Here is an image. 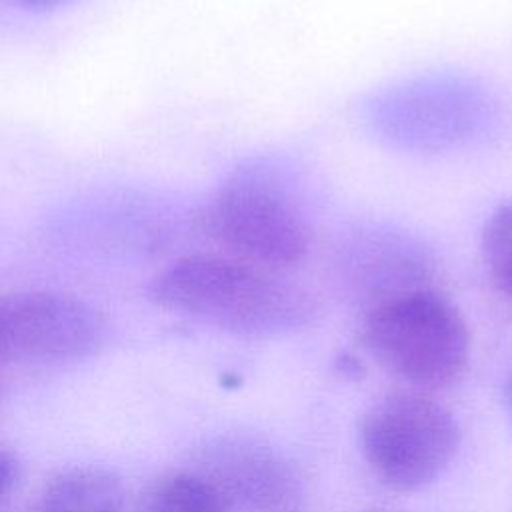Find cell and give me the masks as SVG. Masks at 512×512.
<instances>
[{"mask_svg": "<svg viewBox=\"0 0 512 512\" xmlns=\"http://www.w3.org/2000/svg\"><path fill=\"white\" fill-rule=\"evenodd\" d=\"M148 298L160 308L242 336L288 332L314 312L310 296L278 272L218 254L178 258L150 280Z\"/></svg>", "mask_w": 512, "mask_h": 512, "instance_id": "6da1fadb", "label": "cell"}, {"mask_svg": "<svg viewBox=\"0 0 512 512\" xmlns=\"http://www.w3.org/2000/svg\"><path fill=\"white\" fill-rule=\"evenodd\" d=\"M362 340L386 370L426 388L458 380L470 354L462 314L428 288L378 300L364 318Z\"/></svg>", "mask_w": 512, "mask_h": 512, "instance_id": "7a4b0ae2", "label": "cell"}, {"mask_svg": "<svg viewBox=\"0 0 512 512\" xmlns=\"http://www.w3.org/2000/svg\"><path fill=\"white\" fill-rule=\"evenodd\" d=\"M202 224L228 256L270 272L300 264L310 248L302 214L270 176L254 168L234 172L218 188Z\"/></svg>", "mask_w": 512, "mask_h": 512, "instance_id": "3957f363", "label": "cell"}, {"mask_svg": "<svg viewBox=\"0 0 512 512\" xmlns=\"http://www.w3.org/2000/svg\"><path fill=\"white\" fill-rule=\"evenodd\" d=\"M454 416L420 394H388L360 422V446L374 474L394 490H418L434 482L458 450Z\"/></svg>", "mask_w": 512, "mask_h": 512, "instance_id": "277c9868", "label": "cell"}, {"mask_svg": "<svg viewBox=\"0 0 512 512\" xmlns=\"http://www.w3.org/2000/svg\"><path fill=\"white\" fill-rule=\"evenodd\" d=\"M104 334L100 312L72 294H0V362H74L94 354Z\"/></svg>", "mask_w": 512, "mask_h": 512, "instance_id": "5b68a950", "label": "cell"}, {"mask_svg": "<svg viewBox=\"0 0 512 512\" xmlns=\"http://www.w3.org/2000/svg\"><path fill=\"white\" fill-rule=\"evenodd\" d=\"M480 102L468 88L418 84L396 90L378 106L386 134L416 146H444L466 138L478 126Z\"/></svg>", "mask_w": 512, "mask_h": 512, "instance_id": "8992f818", "label": "cell"}, {"mask_svg": "<svg viewBox=\"0 0 512 512\" xmlns=\"http://www.w3.org/2000/svg\"><path fill=\"white\" fill-rule=\"evenodd\" d=\"M228 498H236L258 512H294L300 484L292 468L262 444L232 440L210 450L208 472Z\"/></svg>", "mask_w": 512, "mask_h": 512, "instance_id": "52a82bcc", "label": "cell"}, {"mask_svg": "<svg viewBox=\"0 0 512 512\" xmlns=\"http://www.w3.org/2000/svg\"><path fill=\"white\" fill-rule=\"evenodd\" d=\"M124 488L102 468H70L42 490L34 512H120Z\"/></svg>", "mask_w": 512, "mask_h": 512, "instance_id": "ba28073f", "label": "cell"}, {"mask_svg": "<svg viewBox=\"0 0 512 512\" xmlns=\"http://www.w3.org/2000/svg\"><path fill=\"white\" fill-rule=\"evenodd\" d=\"M228 498L198 472L166 478L150 496L144 512H228Z\"/></svg>", "mask_w": 512, "mask_h": 512, "instance_id": "9c48e42d", "label": "cell"}, {"mask_svg": "<svg viewBox=\"0 0 512 512\" xmlns=\"http://www.w3.org/2000/svg\"><path fill=\"white\" fill-rule=\"evenodd\" d=\"M480 250L492 282L512 298V202L490 212L482 226Z\"/></svg>", "mask_w": 512, "mask_h": 512, "instance_id": "30bf717a", "label": "cell"}, {"mask_svg": "<svg viewBox=\"0 0 512 512\" xmlns=\"http://www.w3.org/2000/svg\"><path fill=\"white\" fill-rule=\"evenodd\" d=\"M20 476V464L14 454L0 450V506L14 490Z\"/></svg>", "mask_w": 512, "mask_h": 512, "instance_id": "8fae6325", "label": "cell"}, {"mask_svg": "<svg viewBox=\"0 0 512 512\" xmlns=\"http://www.w3.org/2000/svg\"><path fill=\"white\" fill-rule=\"evenodd\" d=\"M18 2L24 6H30V8H52L64 0H18Z\"/></svg>", "mask_w": 512, "mask_h": 512, "instance_id": "7c38bea8", "label": "cell"}, {"mask_svg": "<svg viewBox=\"0 0 512 512\" xmlns=\"http://www.w3.org/2000/svg\"><path fill=\"white\" fill-rule=\"evenodd\" d=\"M504 396H506V406H508V412L512 414V372L506 380V390H504Z\"/></svg>", "mask_w": 512, "mask_h": 512, "instance_id": "4fadbf2b", "label": "cell"}]
</instances>
